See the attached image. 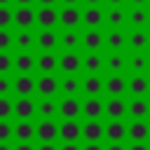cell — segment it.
Returning <instances> with one entry per match:
<instances>
[{"mask_svg": "<svg viewBox=\"0 0 150 150\" xmlns=\"http://www.w3.org/2000/svg\"><path fill=\"white\" fill-rule=\"evenodd\" d=\"M105 117L108 120H124V117H129V101L124 96H108V101H105Z\"/></svg>", "mask_w": 150, "mask_h": 150, "instance_id": "cell-1", "label": "cell"}, {"mask_svg": "<svg viewBox=\"0 0 150 150\" xmlns=\"http://www.w3.org/2000/svg\"><path fill=\"white\" fill-rule=\"evenodd\" d=\"M129 138V124L124 120H108L105 124V141L108 143H124Z\"/></svg>", "mask_w": 150, "mask_h": 150, "instance_id": "cell-2", "label": "cell"}, {"mask_svg": "<svg viewBox=\"0 0 150 150\" xmlns=\"http://www.w3.org/2000/svg\"><path fill=\"white\" fill-rule=\"evenodd\" d=\"M82 115H84V120L105 117V101H101V96H87L82 101Z\"/></svg>", "mask_w": 150, "mask_h": 150, "instance_id": "cell-3", "label": "cell"}, {"mask_svg": "<svg viewBox=\"0 0 150 150\" xmlns=\"http://www.w3.org/2000/svg\"><path fill=\"white\" fill-rule=\"evenodd\" d=\"M35 138L40 143H54L59 138V124L54 120H40L35 124Z\"/></svg>", "mask_w": 150, "mask_h": 150, "instance_id": "cell-4", "label": "cell"}, {"mask_svg": "<svg viewBox=\"0 0 150 150\" xmlns=\"http://www.w3.org/2000/svg\"><path fill=\"white\" fill-rule=\"evenodd\" d=\"M59 138L63 143H77L82 138V124L77 120H63L59 124Z\"/></svg>", "mask_w": 150, "mask_h": 150, "instance_id": "cell-5", "label": "cell"}, {"mask_svg": "<svg viewBox=\"0 0 150 150\" xmlns=\"http://www.w3.org/2000/svg\"><path fill=\"white\" fill-rule=\"evenodd\" d=\"M82 138L87 143H101L105 138V124L101 120H87L82 124Z\"/></svg>", "mask_w": 150, "mask_h": 150, "instance_id": "cell-6", "label": "cell"}, {"mask_svg": "<svg viewBox=\"0 0 150 150\" xmlns=\"http://www.w3.org/2000/svg\"><path fill=\"white\" fill-rule=\"evenodd\" d=\"M103 91H105L108 96H124V94L129 91V82H127V77H122V73H110V75L105 77Z\"/></svg>", "mask_w": 150, "mask_h": 150, "instance_id": "cell-7", "label": "cell"}, {"mask_svg": "<svg viewBox=\"0 0 150 150\" xmlns=\"http://www.w3.org/2000/svg\"><path fill=\"white\" fill-rule=\"evenodd\" d=\"M129 143L150 141V122L148 120H131L129 122Z\"/></svg>", "mask_w": 150, "mask_h": 150, "instance_id": "cell-8", "label": "cell"}, {"mask_svg": "<svg viewBox=\"0 0 150 150\" xmlns=\"http://www.w3.org/2000/svg\"><path fill=\"white\" fill-rule=\"evenodd\" d=\"M59 115L63 120H77L82 115V103L77 101V96H63V101L59 103Z\"/></svg>", "mask_w": 150, "mask_h": 150, "instance_id": "cell-9", "label": "cell"}, {"mask_svg": "<svg viewBox=\"0 0 150 150\" xmlns=\"http://www.w3.org/2000/svg\"><path fill=\"white\" fill-rule=\"evenodd\" d=\"M35 91L40 96H54L59 91V80L54 77V73H42L35 80Z\"/></svg>", "mask_w": 150, "mask_h": 150, "instance_id": "cell-10", "label": "cell"}, {"mask_svg": "<svg viewBox=\"0 0 150 150\" xmlns=\"http://www.w3.org/2000/svg\"><path fill=\"white\" fill-rule=\"evenodd\" d=\"M127 82H129V94L131 96H148L150 94V77L145 73H134Z\"/></svg>", "mask_w": 150, "mask_h": 150, "instance_id": "cell-11", "label": "cell"}, {"mask_svg": "<svg viewBox=\"0 0 150 150\" xmlns=\"http://www.w3.org/2000/svg\"><path fill=\"white\" fill-rule=\"evenodd\" d=\"M129 117L131 120H148L150 117V101L145 96H131V101H129Z\"/></svg>", "mask_w": 150, "mask_h": 150, "instance_id": "cell-12", "label": "cell"}, {"mask_svg": "<svg viewBox=\"0 0 150 150\" xmlns=\"http://www.w3.org/2000/svg\"><path fill=\"white\" fill-rule=\"evenodd\" d=\"M14 115L19 120H30L33 115H38V103L30 96H19V101L14 103Z\"/></svg>", "mask_w": 150, "mask_h": 150, "instance_id": "cell-13", "label": "cell"}, {"mask_svg": "<svg viewBox=\"0 0 150 150\" xmlns=\"http://www.w3.org/2000/svg\"><path fill=\"white\" fill-rule=\"evenodd\" d=\"M103 87H105V80H101L98 73H89L82 80V91L87 96H101L103 94Z\"/></svg>", "mask_w": 150, "mask_h": 150, "instance_id": "cell-14", "label": "cell"}, {"mask_svg": "<svg viewBox=\"0 0 150 150\" xmlns=\"http://www.w3.org/2000/svg\"><path fill=\"white\" fill-rule=\"evenodd\" d=\"M14 23L19 28H30L33 23H38V14L30 9V5H21L16 12H14Z\"/></svg>", "mask_w": 150, "mask_h": 150, "instance_id": "cell-15", "label": "cell"}, {"mask_svg": "<svg viewBox=\"0 0 150 150\" xmlns=\"http://www.w3.org/2000/svg\"><path fill=\"white\" fill-rule=\"evenodd\" d=\"M127 45L134 49V52H143L148 45H150V33L145 28H134L131 35L127 38Z\"/></svg>", "mask_w": 150, "mask_h": 150, "instance_id": "cell-16", "label": "cell"}, {"mask_svg": "<svg viewBox=\"0 0 150 150\" xmlns=\"http://www.w3.org/2000/svg\"><path fill=\"white\" fill-rule=\"evenodd\" d=\"M59 68H61L66 75H75V73L82 68V59L70 49V52H66V54L59 59Z\"/></svg>", "mask_w": 150, "mask_h": 150, "instance_id": "cell-17", "label": "cell"}, {"mask_svg": "<svg viewBox=\"0 0 150 150\" xmlns=\"http://www.w3.org/2000/svg\"><path fill=\"white\" fill-rule=\"evenodd\" d=\"M59 21L66 26V28H77V23H82V14L75 5H66L59 14Z\"/></svg>", "mask_w": 150, "mask_h": 150, "instance_id": "cell-18", "label": "cell"}, {"mask_svg": "<svg viewBox=\"0 0 150 150\" xmlns=\"http://www.w3.org/2000/svg\"><path fill=\"white\" fill-rule=\"evenodd\" d=\"M103 45H105V38H103L96 28H89V30L82 35V47L89 49V52H98Z\"/></svg>", "mask_w": 150, "mask_h": 150, "instance_id": "cell-19", "label": "cell"}, {"mask_svg": "<svg viewBox=\"0 0 150 150\" xmlns=\"http://www.w3.org/2000/svg\"><path fill=\"white\" fill-rule=\"evenodd\" d=\"M38 23L42 28H54L59 23V12L52 5H42V9L38 12Z\"/></svg>", "mask_w": 150, "mask_h": 150, "instance_id": "cell-20", "label": "cell"}, {"mask_svg": "<svg viewBox=\"0 0 150 150\" xmlns=\"http://www.w3.org/2000/svg\"><path fill=\"white\" fill-rule=\"evenodd\" d=\"M14 91L19 96H30L35 91V80L30 77V73H21L16 80H14Z\"/></svg>", "mask_w": 150, "mask_h": 150, "instance_id": "cell-21", "label": "cell"}, {"mask_svg": "<svg viewBox=\"0 0 150 150\" xmlns=\"http://www.w3.org/2000/svg\"><path fill=\"white\" fill-rule=\"evenodd\" d=\"M35 45H38L40 49H45V52H52V49L59 45V35H56L52 28H42V33L35 38Z\"/></svg>", "mask_w": 150, "mask_h": 150, "instance_id": "cell-22", "label": "cell"}, {"mask_svg": "<svg viewBox=\"0 0 150 150\" xmlns=\"http://www.w3.org/2000/svg\"><path fill=\"white\" fill-rule=\"evenodd\" d=\"M35 68H38L40 73H54V70L59 68V59H56V54H52V52L40 54V56L35 59Z\"/></svg>", "mask_w": 150, "mask_h": 150, "instance_id": "cell-23", "label": "cell"}, {"mask_svg": "<svg viewBox=\"0 0 150 150\" xmlns=\"http://www.w3.org/2000/svg\"><path fill=\"white\" fill-rule=\"evenodd\" d=\"M14 136H16V141H33L35 138V124L30 120H19L14 124Z\"/></svg>", "mask_w": 150, "mask_h": 150, "instance_id": "cell-24", "label": "cell"}, {"mask_svg": "<svg viewBox=\"0 0 150 150\" xmlns=\"http://www.w3.org/2000/svg\"><path fill=\"white\" fill-rule=\"evenodd\" d=\"M103 21H105V16H103V12H101L96 5H91V7L84 9V14H82V23H84L87 28H98Z\"/></svg>", "mask_w": 150, "mask_h": 150, "instance_id": "cell-25", "label": "cell"}, {"mask_svg": "<svg viewBox=\"0 0 150 150\" xmlns=\"http://www.w3.org/2000/svg\"><path fill=\"white\" fill-rule=\"evenodd\" d=\"M38 115L42 120H52L54 115H59V103L52 96H42V101L38 103Z\"/></svg>", "mask_w": 150, "mask_h": 150, "instance_id": "cell-26", "label": "cell"}, {"mask_svg": "<svg viewBox=\"0 0 150 150\" xmlns=\"http://www.w3.org/2000/svg\"><path fill=\"white\" fill-rule=\"evenodd\" d=\"M82 68H84L87 73H101V70L105 68V61H103V56H98L96 52H89V54L82 59Z\"/></svg>", "mask_w": 150, "mask_h": 150, "instance_id": "cell-27", "label": "cell"}, {"mask_svg": "<svg viewBox=\"0 0 150 150\" xmlns=\"http://www.w3.org/2000/svg\"><path fill=\"white\" fill-rule=\"evenodd\" d=\"M127 61H129V70H131V73H145V70L150 68V56H145L143 52L131 54Z\"/></svg>", "mask_w": 150, "mask_h": 150, "instance_id": "cell-28", "label": "cell"}, {"mask_svg": "<svg viewBox=\"0 0 150 150\" xmlns=\"http://www.w3.org/2000/svg\"><path fill=\"white\" fill-rule=\"evenodd\" d=\"M59 89L63 91V96H77V91H82V82L75 75H66L59 82Z\"/></svg>", "mask_w": 150, "mask_h": 150, "instance_id": "cell-29", "label": "cell"}, {"mask_svg": "<svg viewBox=\"0 0 150 150\" xmlns=\"http://www.w3.org/2000/svg\"><path fill=\"white\" fill-rule=\"evenodd\" d=\"M105 45H108L112 52H120L122 47H127V35H124L120 28H110V33L105 35Z\"/></svg>", "mask_w": 150, "mask_h": 150, "instance_id": "cell-30", "label": "cell"}, {"mask_svg": "<svg viewBox=\"0 0 150 150\" xmlns=\"http://www.w3.org/2000/svg\"><path fill=\"white\" fill-rule=\"evenodd\" d=\"M105 68H108L110 73H122L124 68H129V61H127L120 52H112V54L108 56V61H105Z\"/></svg>", "mask_w": 150, "mask_h": 150, "instance_id": "cell-31", "label": "cell"}, {"mask_svg": "<svg viewBox=\"0 0 150 150\" xmlns=\"http://www.w3.org/2000/svg\"><path fill=\"white\" fill-rule=\"evenodd\" d=\"M127 21H129L134 28H145V23L150 21V14H148L145 9H141V7H136V9H131V12H129Z\"/></svg>", "mask_w": 150, "mask_h": 150, "instance_id": "cell-32", "label": "cell"}, {"mask_svg": "<svg viewBox=\"0 0 150 150\" xmlns=\"http://www.w3.org/2000/svg\"><path fill=\"white\" fill-rule=\"evenodd\" d=\"M127 12L124 9H120V7H112L110 12H108V16H105V21H108V26L110 28H122L124 26V21H127Z\"/></svg>", "mask_w": 150, "mask_h": 150, "instance_id": "cell-33", "label": "cell"}, {"mask_svg": "<svg viewBox=\"0 0 150 150\" xmlns=\"http://www.w3.org/2000/svg\"><path fill=\"white\" fill-rule=\"evenodd\" d=\"M61 45H63L66 52H70V49H75L77 45H82V38L75 33V28H66V33L61 35Z\"/></svg>", "mask_w": 150, "mask_h": 150, "instance_id": "cell-34", "label": "cell"}, {"mask_svg": "<svg viewBox=\"0 0 150 150\" xmlns=\"http://www.w3.org/2000/svg\"><path fill=\"white\" fill-rule=\"evenodd\" d=\"M14 68L19 70V73H30L33 68H35V59L30 56V54H26V52H21L16 59H14Z\"/></svg>", "mask_w": 150, "mask_h": 150, "instance_id": "cell-35", "label": "cell"}, {"mask_svg": "<svg viewBox=\"0 0 150 150\" xmlns=\"http://www.w3.org/2000/svg\"><path fill=\"white\" fill-rule=\"evenodd\" d=\"M35 45V38L30 35V30L28 28H21V33L16 35V47L19 49H28V47H33Z\"/></svg>", "mask_w": 150, "mask_h": 150, "instance_id": "cell-36", "label": "cell"}, {"mask_svg": "<svg viewBox=\"0 0 150 150\" xmlns=\"http://www.w3.org/2000/svg\"><path fill=\"white\" fill-rule=\"evenodd\" d=\"M12 112H14V103L7 96H0V120H7Z\"/></svg>", "mask_w": 150, "mask_h": 150, "instance_id": "cell-37", "label": "cell"}, {"mask_svg": "<svg viewBox=\"0 0 150 150\" xmlns=\"http://www.w3.org/2000/svg\"><path fill=\"white\" fill-rule=\"evenodd\" d=\"M12 136H14V127H12L7 120H0V143L9 141Z\"/></svg>", "mask_w": 150, "mask_h": 150, "instance_id": "cell-38", "label": "cell"}, {"mask_svg": "<svg viewBox=\"0 0 150 150\" xmlns=\"http://www.w3.org/2000/svg\"><path fill=\"white\" fill-rule=\"evenodd\" d=\"M12 21H14V14H12L5 5H0V28H7Z\"/></svg>", "mask_w": 150, "mask_h": 150, "instance_id": "cell-39", "label": "cell"}, {"mask_svg": "<svg viewBox=\"0 0 150 150\" xmlns=\"http://www.w3.org/2000/svg\"><path fill=\"white\" fill-rule=\"evenodd\" d=\"M14 66V61L9 59V54H5V52H0V75H5V73H9V68Z\"/></svg>", "mask_w": 150, "mask_h": 150, "instance_id": "cell-40", "label": "cell"}, {"mask_svg": "<svg viewBox=\"0 0 150 150\" xmlns=\"http://www.w3.org/2000/svg\"><path fill=\"white\" fill-rule=\"evenodd\" d=\"M9 45H12V35H9V30L0 28V52H5Z\"/></svg>", "mask_w": 150, "mask_h": 150, "instance_id": "cell-41", "label": "cell"}, {"mask_svg": "<svg viewBox=\"0 0 150 150\" xmlns=\"http://www.w3.org/2000/svg\"><path fill=\"white\" fill-rule=\"evenodd\" d=\"M9 87H12V82H9V77H5V75H0V96H5V94H9Z\"/></svg>", "mask_w": 150, "mask_h": 150, "instance_id": "cell-42", "label": "cell"}, {"mask_svg": "<svg viewBox=\"0 0 150 150\" xmlns=\"http://www.w3.org/2000/svg\"><path fill=\"white\" fill-rule=\"evenodd\" d=\"M127 150H150V145H148V141H141V143H129Z\"/></svg>", "mask_w": 150, "mask_h": 150, "instance_id": "cell-43", "label": "cell"}, {"mask_svg": "<svg viewBox=\"0 0 150 150\" xmlns=\"http://www.w3.org/2000/svg\"><path fill=\"white\" fill-rule=\"evenodd\" d=\"M14 150H38V148H33L30 141H19V145H16Z\"/></svg>", "mask_w": 150, "mask_h": 150, "instance_id": "cell-44", "label": "cell"}, {"mask_svg": "<svg viewBox=\"0 0 150 150\" xmlns=\"http://www.w3.org/2000/svg\"><path fill=\"white\" fill-rule=\"evenodd\" d=\"M105 150H127V145L124 143H108Z\"/></svg>", "mask_w": 150, "mask_h": 150, "instance_id": "cell-45", "label": "cell"}, {"mask_svg": "<svg viewBox=\"0 0 150 150\" xmlns=\"http://www.w3.org/2000/svg\"><path fill=\"white\" fill-rule=\"evenodd\" d=\"M59 150H82V148H80L77 143H63V145H61Z\"/></svg>", "mask_w": 150, "mask_h": 150, "instance_id": "cell-46", "label": "cell"}, {"mask_svg": "<svg viewBox=\"0 0 150 150\" xmlns=\"http://www.w3.org/2000/svg\"><path fill=\"white\" fill-rule=\"evenodd\" d=\"M82 150H105V148H103L101 143H87V145H84Z\"/></svg>", "mask_w": 150, "mask_h": 150, "instance_id": "cell-47", "label": "cell"}, {"mask_svg": "<svg viewBox=\"0 0 150 150\" xmlns=\"http://www.w3.org/2000/svg\"><path fill=\"white\" fill-rule=\"evenodd\" d=\"M38 150H59V148H56L54 143H40V148H38Z\"/></svg>", "mask_w": 150, "mask_h": 150, "instance_id": "cell-48", "label": "cell"}, {"mask_svg": "<svg viewBox=\"0 0 150 150\" xmlns=\"http://www.w3.org/2000/svg\"><path fill=\"white\" fill-rule=\"evenodd\" d=\"M108 2H110V5H112V7H120V5H122V2H124V0H108Z\"/></svg>", "mask_w": 150, "mask_h": 150, "instance_id": "cell-49", "label": "cell"}, {"mask_svg": "<svg viewBox=\"0 0 150 150\" xmlns=\"http://www.w3.org/2000/svg\"><path fill=\"white\" fill-rule=\"evenodd\" d=\"M131 2H134V5H136V7H141V5H145V2H148V0H131Z\"/></svg>", "mask_w": 150, "mask_h": 150, "instance_id": "cell-50", "label": "cell"}, {"mask_svg": "<svg viewBox=\"0 0 150 150\" xmlns=\"http://www.w3.org/2000/svg\"><path fill=\"white\" fill-rule=\"evenodd\" d=\"M0 150H14V148H9V145H7V141H5V143H0Z\"/></svg>", "mask_w": 150, "mask_h": 150, "instance_id": "cell-51", "label": "cell"}, {"mask_svg": "<svg viewBox=\"0 0 150 150\" xmlns=\"http://www.w3.org/2000/svg\"><path fill=\"white\" fill-rule=\"evenodd\" d=\"M38 2H40V5H54L56 0H38Z\"/></svg>", "mask_w": 150, "mask_h": 150, "instance_id": "cell-52", "label": "cell"}, {"mask_svg": "<svg viewBox=\"0 0 150 150\" xmlns=\"http://www.w3.org/2000/svg\"><path fill=\"white\" fill-rule=\"evenodd\" d=\"M84 2H87V5H98L101 0H84Z\"/></svg>", "mask_w": 150, "mask_h": 150, "instance_id": "cell-53", "label": "cell"}, {"mask_svg": "<svg viewBox=\"0 0 150 150\" xmlns=\"http://www.w3.org/2000/svg\"><path fill=\"white\" fill-rule=\"evenodd\" d=\"M16 2H19V5H30L33 0H16Z\"/></svg>", "mask_w": 150, "mask_h": 150, "instance_id": "cell-54", "label": "cell"}, {"mask_svg": "<svg viewBox=\"0 0 150 150\" xmlns=\"http://www.w3.org/2000/svg\"><path fill=\"white\" fill-rule=\"evenodd\" d=\"M63 2H66V5H75L77 0H63Z\"/></svg>", "mask_w": 150, "mask_h": 150, "instance_id": "cell-55", "label": "cell"}, {"mask_svg": "<svg viewBox=\"0 0 150 150\" xmlns=\"http://www.w3.org/2000/svg\"><path fill=\"white\" fill-rule=\"evenodd\" d=\"M7 2H9V0H0V5H7Z\"/></svg>", "mask_w": 150, "mask_h": 150, "instance_id": "cell-56", "label": "cell"}]
</instances>
